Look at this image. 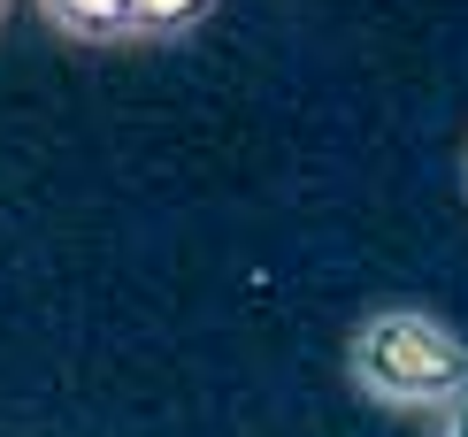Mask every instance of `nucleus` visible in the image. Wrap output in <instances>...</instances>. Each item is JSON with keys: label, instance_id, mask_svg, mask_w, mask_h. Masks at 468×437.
Segmentation results:
<instances>
[{"label": "nucleus", "instance_id": "obj_1", "mask_svg": "<svg viewBox=\"0 0 468 437\" xmlns=\"http://www.w3.org/2000/svg\"><path fill=\"white\" fill-rule=\"evenodd\" d=\"M346 368L377 407H445L468 391V346L422 307H377L346 346Z\"/></svg>", "mask_w": 468, "mask_h": 437}, {"label": "nucleus", "instance_id": "obj_2", "mask_svg": "<svg viewBox=\"0 0 468 437\" xmlns=\"http://www.w3.org/2000/svg\"><path fill=\"white\" fill-rule=\"evenodd\" d=\"M54 31L85 38V47H115V38H139V8L131 0H38Z\"/></svg>", "mask_w": 468, "mask_h": 437}, {"label": "nucleus", "instance_id": "obj_3", "mask_svg": "<svg viewBox=\"0 0 468 437\" xmlns=\"http://www.w3.org/2000/svg\"><path fill=\"white\" fill-rule=\"evenodd\" d=\"M139 8V38H177V31H192L216 0H131Z\"/></svg>", "mask_w": 468, "mask_h": 437}, {"label": "nucleus", "instance_id": "obj_4", "mask_svg": "<svg viewBox=\"0 0 468 437\" xmlns=\"http://www.w3.org/2000/svg\"><path fill=\"white\" fill-rule=\"evenodd\" d=\"M438 437H468V391H461V400H445V407H438Z\"/></svg>", "mask_w": 468, "mask_h": 437}, {"label": "nucleus", "instance_id": "obj_5", "mask_svg": "<svg viewBox=\"0 0 468 437\" xmlns=\"http://www.w3.org/2000/svg\"><path fill=\"white\" fill-rule=\"evenodd\" d=\"M461 176H468V154H461Z\"/></svg>", "mask_w": 468, "mask_h": 437}, {"label": "nucleus", "instance_id": "obj_6", "mask_svg": "<svg viewBox=\"0 0 468 437\" xmlns=\"http://www.w3.org/2000/svg\"><path fill=\"white\" fill-rule=\"evenodd\" d=\"M0 16H8V0H0Z\"/></svg>", "mask_w": 468, "mask_h": 437}]
</instances>
